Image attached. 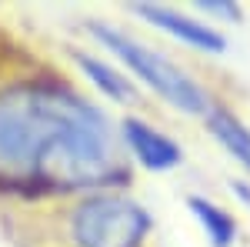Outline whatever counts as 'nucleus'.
Segmentation results:
<instances>
[{
  "instance_id": "1",
  "label": "nucleus",
  "mask_w": 250,
  "mask_h": 247,
  "mask_svg": "<svg viewBox=\"0 0 250 247\" xmlns=\"http://www.w3.org/2000/svg\"><path fill=\"white\" fill-rule=\"evenodd\" d=\"M114 174L110 127L83 97L57 84L0 90V177L94 187Z\"/></svg>"
},
{
  "instance_id": "2",
  "label": "nucleus",
  "mask_w": 250,
  "mask_h": 247,
  "mask_svg": "<svg viewBox=\"0 0 250 247\" xmlns=\"http://www.w3.org/2000/svg\"><path fill=\"white\" fill-rule=\"evenodd\" d=\"M94 37L104 40L144 84H150L157 94L167 104H173L177 111H184V114H207V94L193 84V77H187L180 67H173L167 57H160L154 50L140 47L137 40L124 37V34H117L110 27H100V23L94 27Z\"/></svg>"
},
{
  "instance_id": "3",
  "label": "nucleus",
  "mask_w": 250,
  "mask_h": 247,
  "mask_svg": "<svg viewBox=\"0 0 250 247\" xmlns=\"http://www.w3.org/2000/svg\"><path fill=\"white\" fill-rule=\"evenodd\" d=\"M70 230L77 247H140L150 230V214L130 197L100 194L74 210Z\"/></svg>"
},
{
  "instance_id": "4",
  "label": "nucleus",
  "mask_w": 250,
  "mask_h": 247,
  "mask_svg": "<svg viewBox=\"0 0 250 247\" xmlns=\"http://www.w3.org/2000/svg\"><path fill=\"white\" fill-rule=\"evenodd\" d=\"M124 137H127V147L147 171H170L180 164V147L160 131L147 127L144 120H134V117L124 120Z\"/></svg>"
},
{
  "instance_id": "5",
  "label": "nucleus",
  "mask_w": 250,
  "mask_h": 247,
  "mask_svg": "<svg viewBox=\"0 0 250 247\" xmlns=\"http://www.w3.org/2000/svg\"><path fill=\"white\" fill-rule=\"evenodd\" d=\"M134 10H137V14H140L144 20L157 23L160 30H167L170 37H180L184 44H190V47H197V50H210V54H220V50L227 47L220 34H213L210 27H204V23H197V20L184 17V14L170 10V7H147V3H137Z\"/></svg>"
},
{
  "instance_id": "6",
  "label": "nucleus",
  "mask_w": 250,
  "mask_h": 247,
  "mask_svg": "<svg viewBox=\"0 0 250 247\" xmlns=\"http://www.w3.org/2000/svg\"><path fill=\"white\" fill-rule=\"evenodd\" d=\"M207 131L217 137V144L230 154L233 160H240L250 171V127L240 117H233L224 107H213L210 114H207Z\"/></svg>"
},
{
  "instance_id": "7",
  "label": "nucleus",
  "mask_w": 250,
  "mask_h": 247,
  "mask_svg": "<svg viewBox=\"0 0 250 247\" xmlns=\"http://www.w3.org/2000/svg\"><path fill=\"white\" fill-rule=\"evenodd\" d=\"M190 210L197 214V221H200V227L207 230V237H210L213 247H227L233 241L237 224H233V217L227 210H220L217 204L204 201V197H190Z\"/></svg>"
},
{
  "instance_id": "8",
  "label": "nucleus",
  "mask_w": 250,
  "mask_h": 247,
  "mask_svg": "<svg viewBox=\"0 0 250 247\" xmlns=\"http://www.w3.org/2000/svg\"><path fill=\"white\" fill-rule=\"evenodd\" d=\"M80 67H83V74L94 80L97 87L104 90L107 97H114V100H120V104H127V100H134V87L124 80V77L117 74V70H110L107 64H100V60L87 57V54H80Z\"/></svg>"
},
{
  "instance_id": "9",
  "label": "nucleus",
  "mask_w": 250,
  "mask_h": 247,
  "mask_svg": "<svg viewBox=\"0 0 250 247\" xmlns=\"http://www.w3.org/2000/svg\"><path fill=\"white\" fill-rule=\"evenodd\" d=\"M200 10L204 14H217V17H224V20H240V10L233 3H224V0H204Z\"/></svg>"
}]
</instances>
